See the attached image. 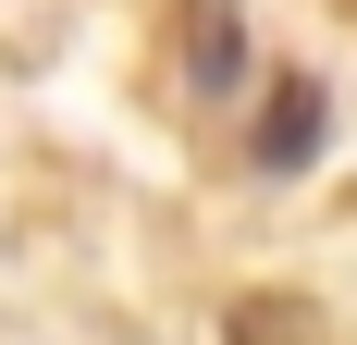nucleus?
<instances>
[{"label": "nucleus", "instance_id": "1", "mask_svg": "<svg viewBox=\"0 0 357 345\" xmlns=\"http://www.w3.org/2000/svg\"><path fill=\"white\" fill-rule=\"evenodd\" d=\"M321 136H333V87H321V74H284L271 111H259V136H247V161H259V172H308Z\"/></svg>", "mask_w": 357, "mask_h": 345}, {"label": "nucleus", "instance_id": "2", "mask_svg": "<svg viewBox=\"0 0 357 345\" xmlns=\"http://www.w3.org/2000/svg\"><path fill=\"white\" fill-rule=\"evenodd\" d=\"M185 50H197V87H234V62H247V25H234V0H185Z\"/></svg>", "mask_w": 357, "mask_h": 345}]
</instances>
